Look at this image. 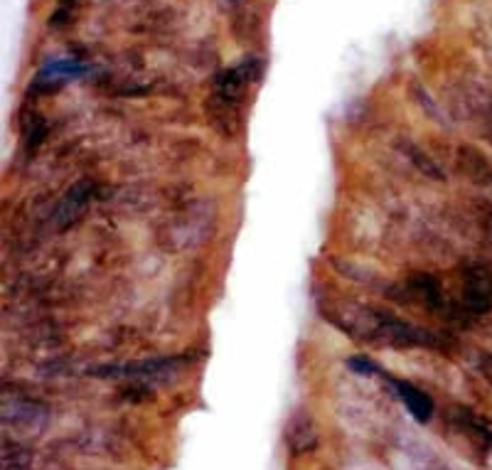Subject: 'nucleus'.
<instances>
[{
  "mask_svg": "<svg viewBox=\"0 0 492 470\" xmlns=\"http://www.w3.org/2000/svg\"><path fill=\"white\" fill-rule=\"evenodd\" d=\"M84 69H82V64H77L74 60H60V62H52V64H47V67L34 77V84L33 89L34 92H54V89H60L64 82H69V79L79 77Z\"/></svg>",
  "mask_w": 492,
  "mask_h": 470,
  "instance_id": "9",
  "label": "nucleus"
},
{
  "mask_svg": "<svg viewBox=\"0 0 492 470\" xmlns=\"http://www.w3.org/2000/svg\"><path fill=\"white\" fill-rule=\"evenodd\" d=\"M348 365L352 369H355L357 375H379V377H382V367H379L377 362H372L369 357H365V355L348 359Z\"/></svg>",
  "mask_w": 492,
  "mask_h": 470,
  "instance_id": "12",
  "label": "nucleus"
},
{
  "mask_svg": "<svg viewBox=\"0 0 492 470\" xmlns=\"http://www.w3.org/2000/svg\"><path fill=\"white\" fill-rule=\"evenodd\" d=\"M450 426L458 431L460 436L466 438L467 444L473 446L480 454H487L492 448V419L485 414H477L466 404H453L448 409Z\"/></svg>",
  "mask_w": 492,
  "mask_h": 470,
  "instance_id": "4",
  "label": "nucleus"
},
{
  "mask_svg": "<svg viewBox=\"0 0 492 470\" xmlns=\"http://www.w3.org/2000/svg\"><path fill=\"white\" fill-rule=\"evenodd\" d=\"M185 365V357H162L131 362V365H109V367L93 369L96 377H131V379H165Z\"/></svg>",
  "mask_w": 492,
  "mask_h": 470,
  "instance_id": "5",
  "label": "nucleus"
},
{
  "mask_svg": "<svg viewBox=\"0 0 492 470\" xmlns=\"http://www.w3.org/2000/svg\"><path fill=\"white\" fill-rule=\"evenodd\" d=\"M480 369H483V377L487 379V382H490V387H492V355L490 352H483V355H480Z\"/></svg>",
  "mask_w": 492,
  "mask_h": 470,
  "instance_id": "13",
  "label": "nucleus"
},
{
  "mask_svg": "<svg viewBox=\"0 0 492 470\" xmlns=\"http://www.w3.org/2000/svg\"><path fill=\"white\" fill-rule=\"evenodd\" d=\"M92 182L89 180H82L77 185H72V188L64 192L62 197L60 207H57V214H54V220H57V227L60 230H67L72 224L77 222L79 217L84 214V210L92 202Z\"/></svg>",
  "mask_w": 492,
  "mask_h": 470,
  "instance_id": "8",
  "label": "nucleus"
},
{
  "mask_svg": "<svg viewBox=\"0 0 492 470\" xmlns=\"http://www.w3.org/2000/svg\"><path fill=\"white\" fill-rule=\"evenodd\" d=\"M487 123H490V136H492V112H490V116H487Z\"/></svg>",
  "mask_w": 492,
  "mask_h": 470,
  "instance_id": "14",
  "label": "nucleus"
},
{
  "mask_svg": "<svg viewBox=\"0 0 492 470\" xmlns=\"http://www.w3.org/2000/svg\"><path fill=\"white\" fill-rule=\"evenodd\" d=\"M283 441L289 444L293 455L310 454L318 448V431L308 411H296L283 428Z\"/></svg>",
  "mask_w": 492,
  "mask_h": 470,
  "instance_id": "7",
  "label": "nucleus"
},
{
  "mask_svg": "<svg viewBox=\"0 0 492 470\" xmlns=\"http://www.w3.org/2000/svg\"><path fill=\"white\" fill-rule=\"evenodd\" d=\"M492 308V274L485 264H466L460 271L458 299L450 303V318L473 320Z\"/></svg>",
  "mask_w": 492,
  "mask_h": 470,
  "instance_id": "2",
  "label": "nucleus"
},
{
  "mask_svg": "<svg viewBox=\"0 0 492 470\" xmlns=\"http://www.w3.org/2000/svg\"><path fill=\"white\" fill-rule=\"evenodd\" d=\"M3 470H30V454L17 441H3Z\"/></svg>",
  "mask_w": 492,
  "mask_h": 470,
  "instance_id": "11",
  "label": "nucleus"
},
{
  "mask_svg": "<svg viewBox=\"0 0 492 470\" xmlns=\"http://www.w3.org/2000/svg\"><path fill=\"white\" fill-rule=\"evenodd\" d=\"M382 377L389 382V387L394 389V394H397V399L407 406L408 414H411L418 424L431 421L436 404H433V399L424 389H418V387L407 382V379H397V377H391L389 372H382Z\"/></svg>",
  "mask_w": 492,
  "mask_h": 470,
  "instance_id": "6",
  "label": "nucleus"
},
{
  "mask_svg": "<svg viewBox=\"0 0 492 470\" xmlns=\"http://www.w3.org/2000/svg\"><path fill=\"white\" fill-rule=\"evenodd\" d=\"M50 421L47 404L37 402L33 397H17L5 394L3 397V424L15 428L20 434H40Z\"/></svg>",
  "mask_w": 492,
  "mask_h": 470,
  "instance_id": "3",
  "label": "nucleus"
},
{
  "mask_svg": "<svg viewBox=\"0 0 492 470\" xmlns=\"http://www.w3.org/2000/svg\"><path fill=\"white\" fill-rule=\"evenodd\" d=\"M460 168L466 171V175L473 182H480V185H490L492 182V165L485 161V155L480 151L470 146H463L458 151Z\"/></svg>",
  "mask_w": 492,
  "mask_h": 470,
  "instance_id": "10",
  "label": "nucleus"
},
{
  "mask_svg": "<svg viewBox=\"0 0 492 470\" xmlns=\"http://www.w3.org/2000/svg\"><path fill=\"white\" fill-rule=\"evenodd\" d=\"M263 64L259 57H244L237 67H230L214 77L212 102L210 113L212 121L224 133H234L241 119V103H244L249 86L261 79Z\"/></svg>",
  "mask_w": 492,
  "mask_h": 470,
  "instance_id": "1",
  "label": "nucleus"
}]
</instances>
